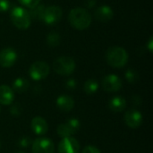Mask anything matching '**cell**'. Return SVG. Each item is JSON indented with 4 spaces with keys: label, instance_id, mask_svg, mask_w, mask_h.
<instances>
[{
    "label": "cell",
    "instance_id": "obj_32",
    "mask_svg": "<svg viewBox=\"0 0 153 153\" xmlns=\"http://www.w3.org/2000/svg\"><path fill=\"white\" fill-rule=\"evenodd\" d=\"M147 48H148V49H149V51H150V52H152V49H153V38L152 37H151L150 40L148 41Z\"/></svg>",
    "mask_w": 153,
    "mask_h": 153
},
{
    "label": "cell",
    "instance_id": "obj_19",
    "mask_svg": "<svg viewBox=\"0 0 153 153\" xmlns=\"http://www.w3.org/2000/svg\"><path fill=\"white\" fill-rule=\"evenodd\" d=\"M84 91L88 95H92L94 94L98 89H99V83L96 80L94 79H89L85 82L84 86H83Z\"/></svg>",
    "mask_w": 153,
    "mask_h": 153
},
{
    "label": "cell",
    "instance_id": "obj_10",
    "mask_svg": "<svg viewBox=\"0 0 153 153\" xmlns=\"http://www.w3.org/2000/svg\"><path fill=\"white\" fill-rule=\"evenodd\" d=\"M102 87L108 92H117L122 88V81L116 74H108L103 78Z\"/></svg>",
    "mask_w": 153,
    "mask_h": 153
},
{
    "label": "cell",
    "instance_id": "obj_11",
    "mask_svg": "<svg viewBox=\"0 0 153 153\" xmlns=\"http://www.w3.org/2000/svg\"><path fill=\"white\" fill-rule=\"evenodd\" d=\"M124 120L128 127L137 128L143 123V115L137 109H130L126 112Z\"/></svg>",
    "mask_w": 153,
    "mask_h": 153
},
{
    "label": "cell",
    "instance_id": "obj_4",
    "mask_svg": "<svg viewBox=\"0 0 153 153\" xmlns=\"http://www.w3.org/2000/svg\"><path fill=\"white\" fill-rule=\"evenodd\" d=\"M75 61L70 56H60L53 63L54 71L63 76L72 74L75 70Z\"/></svg>",
    "mask_w": 153,
    "mask_h": 153
},
{
    "label": "cell",
    "instance_id": "obj_26",
    "mask_svg": "<svg viewBox=\"0 0 153 153\" xmlns=\"http://www.w3.org/2000/svg\"><path fill=\"white\" fill-rule=\"evenodd\" d=\"M22 110V107L20 106L19 103H17V104H14V105H13V106L11 107L10 113H11L13 116H14V117H18V116L21 115Z\"/></svg>",
    "mask_w": 153,
    "mask_h": 153
},
{
    "label": "cell",
    "instance_id": "obj_5",
    "mask_svg": "<svg viewBox=\"0 0 153 153\" xmlns=\"http://www.w3.org/2000/svg\"><path fill=\"white\" fill-rule=\"evenodd\" d=\"M49 71L50 67L48 63L44 61H36L30 65L29 74L32 80L40 81L45 79L49 74Z\"/></svg>",
    "mask_w": 153,
    "mask_h": 153
},
{
    "label": "cell",
    "instance_id": "obj_1",
    "mask_svg": "<svg viewBox=\"0 0 153 153\" xmlns=\"http://www.w3.org/2000/svg\"><path fill=\"white\" fill-rule=\"evenodd\" d=\"M68 21L70 25L78 30H84L88 29L92 22V16L85 8L77 7L69 12Z\"/></svg>",
    "mask_w": 153,
    "mask_h": 153
},
{
    "label": "cell",
    "instance_id": "obj_8",
    "mask_svg": "<svg viewBox=\"0 0 153 153\" xmlns=\"http://www.w3.org/2000/svg\"><path fill=\"white\" fill-rule=\"evenodd\" d=\"M80 143L74 137L62 138L58 143V153H79Z\"/></svg>",
    "mask_w": 153,
    "mask_h": 153
},
{
    "label": "cell",
    "instance_id": "obj_31",
    "mask_svg": "<svg viewBox=\"0 0 153 153\" xmlns=\"http://www.w3.org/2000/svg\"><path fill=\"white\" fill-rule=\"evenodd\" d=\"M133 101H134V103L135 105H140L141 102H142L141 98H140L139 96H137V95H134V96L133 97Z\"/></svg>",
    "mask_w": 153,
    "mask_h": 153
},
{
    "label": "cell",
    "instance_id": "obj_22",
    "mask_svg": "<svg viewBox=\"0 0 153 153\" xmlns=\"http://www.w3.org/2000/svg\"><path fill=\"white\" fill-rule=\"evenodd\" d=\"M67 127L69 128V130L71 131L72 134L77 133V131H79L80 127H81V123L78 119L76 118H70L65 122Z\"/></svg>",
    "mask_w": 153,
    "mask_h": 153
},
{
    "label": "cell",
    "instance_id": "obj_23",
    "mask_svg": "<svg viewBox=\"0 0 153 153\" xmlns=\"http://www.w3.org/2000/svg\"><path fill=\"white\" fill-rule=\"evenodd\" d=\"M56 132H57L58 136H60L61 138L71 137V135H72V133H71V131L69 130V128L67 127V126H66L65 123L60 124V125L57 126V128H56Z\"/></svg>",
    "mask_w": 153,
    "mask_h": 153
},
{
    "label": "cell",
    "instance_id": "obj_21",
    "mask_svg": "<svg viewBox=\"0 0 153 153\" xmlns=\"http://www.w3.org/2000/svg\"><path fill=\"white\" fill-rule=\"evenodd\" d=\"M126 79L129 83H136L139 81V73L134 69H128L125 74Z\"/></svg>",
    "mask_w": 153,
    "mask_h": 153
},
{
    "label": "cell",
    "instance_id": "obj_3",
    "mask_svg": "<svg viewBox=\"0 0 153 153\" xmlns=\"http://www.w3.org/2000/svg\"><path fill=\"white\" fill-rule=\"evenodd\" d=\"M12 23L21 30H28L31 23V18L27 9L20 6L13 7L10 13Z\"/></svg>",
    "mask_w": 153,
    "mask_h": 153
},
{
    "label": "cell",
    "instance_id": "obj_6",
    "mask_svg": "<svg viewBox=\"0 0 153 153\" xmlns=\"http://www.w3.org/2000/svg\"><path fill=\"white\" fill-rule=\"evenodd\" d=\"M63 16L62 9L57 5H50L46 7L41 22L47 25H54L60 22Z\"/></svg>",
    "mask_w": 153,
    "mask_h": 153
},
{
    "label": "cell",
    "instance_id": "obj_2",
    "mask_svg": "<svg viewBox=\"0 0 153 153\" xmlns=\"http://www.w3.org/2000/svg\"><path fill=\"white\" fill-rule=\"evenodd\" d=\"M106 60L110 66L114 68H122L127 64L129 55L124 48L114 46L107 50Z\"/></svg>",
    "mask_w": 153,
    "mask_h": 153
},
{
    "label": "cell",
    "instance_id": "obj_17",
    "mask_svg": "<svg viewBox=\"0 0 153 153\" xmlns=\"http://www.w3.org/2000/svg\"><path fill=\"white\" fill-rule=\"evenodd\" d=\"M30 87V82L27 79L19 77L13 82V91L18 93H22L26 91Z\"/></svg>",
    "mask_w": 153,
    "mask_h": 153
},
{
    "label": "cell",
    "instance_id": "obj_14",
    "mask_svg": "<svg viewBox=\"0 0 153 153\" xmlns=\"http://www.w3.org/2000/svg\"><path fill=\"white\" fill-rule=\"evenodd\" d=\"M56 106L63 112H69L74 107V100L68 95H61L56 99Z\"/></svg>",
    "mask_w": 153,
    "mask_h": 153
},
{
    "label": "cell",
    "instance_id": "obj_9",
    "mask_svg": "<svg viewBox=\"0 0 153 153\" xmlns=\"http://www.w3.org/2000/svg\"><path fill=\"white\" fill-rule=\"evenodd\" d=\"M17 60V53L13 48H4L0 51V66L9 68Z\"/></svg>",
    "mask_w": 153,
    "mask_h": 153
},
{
    "label": "cell",
    "instance_id": "obj_28",
    "mask_svg": "<svg viewBox=\"0 0 153 153\" xmlns=\"http://www.w3.org/2000/svg\"><path fill=\"white\" fill-rule=\"evenodd\" d=\"M82 153H101V152H100V151L97 147H95V146H93V145H89V146H86V147L82 150Z\"/></svg>",
    "mask_w": 153,
    "mask_h": 153
},
{
    "label": "cell",
    "instance_id": "obj_16",
    "mask_svg": "<svg viewBox=\"0 0 153 153\" xmlns=\"http://www.w3.org/2000/svg\"><path fill=\"white\" fill-rule=\"evenodd\" d=\"M108 107H109L110 110L113 112H116V113L122 112L126 107V101L123 97L116 96L109 100Z\"/></svg>",
    "mask_w": 153,
    "mask_h": 153
},
{
    "label": "cell",
    "instance_id": "obj_15",
    "mask_svg": "<svg viewBox=\"0 0 153 153\" xmlns=\"http://www.w3.org/2000/svg\"><path fill=\"white\" fill-rule=\"evenodd\" d=\"M14 100V92L8 85L0 86V103L3 105H10Z\"/></svg>",
    "mask_w": 153,
    "mask_h": 153
},
{
    "label": "cell",
    "instance_id": "obj_12",
    "mask_svg": "<svg viewBox=\"0 0 153 153\" xmlns=\"http://www.w3.org/2000/svg\"><path fill=\"white\" fill-rule=\"evenodd\" d=\"M94 17L96 20L101 22H108L111 21L114 17L113 9L107 4H103L96 8L94 11Z\"/></svg>",
    "mask_w": 153,
    "mask_h": 153
},
{
    "label": "cell",
    "instance_id": "obj_33",
    "mask_svg": "<svg viewBox=\"0 0 153 153\" xmlns=\"http://www.w3.org/2000/svg\"><path fill=\"white\" fill-rule=\"evenodd\" d=\"M16 153H25V152H18Z\"/></svg>",
    "mask_w": 153,
    "mask_h": 153
},
{
    "label": "cell",
    "instance_id": "obj_20",
    "mask_svg": "<svg viewBox=\"0 0 153 153\" xmlns=\"http://www.w3.org/2000/svg\"><path fill=\"white\" fill-rule=\"evenodd\" d=\"M46 40H47V44L49 47L55 48V47H57L60 44L61 38H60L59 33H57L56 31H50L47 35Z\"/></svg>",
    "mask_w": 153,
    "mask_h": 153
},
{
    "label": "cell",
    "instance_id": "obj_13",
    "mask_svg": "<svg viewBox=\"0 0 153 153\" xmlns=\"http://www.w3.org/2000/svg\"><path fill=\"white\" fill-rule=\"evenodd\" d=\"M30 128L34 134L38 135L45 134L48 130V126L47 121L41 117H35L32 118L30 123Z\"/></svg>",
    "mask_w": 153,
    "mask_h": 153
},
{
    "label": "cell",
    "instance_id": "obj_18",
    "mask_svg": "<svg viewBox=\"0 0 153 153\" xmlns=\"http://www.w3.org/2000/svg\"><path fill=\"white\" fill-rule=\"evenodd\" d=\"M45 9H46V6L44 4H39L38 5L30 8L28 12H29L30 18L34 19V20H38V21H41Z\"/></svg>",
    "mask_w": 153,
    "mask_h": 153
},
{
    "label": "cell",
    "instance_id": "obj_29",
    "mask_svg": "<svg viewBox=\"0 0 153 153\" xmlns=\"http://www.w3.org/2000/svg\"><path fill=\"white\" fill-rule=\"evenodd\" d=\"M77 86V82L74 79H69L65 82V87L68 90H74Z\"/></svg>",
    "mask_w": 153,
    "mask_h": 153
},
{
    "label": "cell",
    "instance_id": "obj_7",
    "mask_svg": "<svg viewBox=\"0 0 153 153\" xmlns=\"http://www.w3.org/2000/svg\"><path fill=\"white\" fill-rule=\"evenodd\" d=\"M32 153H54L55 147L53 142L48 138H37L31 145Z\"/></svg>",
    "mask_w": 153,
    "mask_h": 153
},
{
    "label": "cell",
    "instance_id": "obj_30",
    "mask_svg": "<svg viewBox=\"0 0 153 153\" xmlns=\"http://www.w3.org/2000/svg\"><path fill=\"white\" fill-rule=\"evenodd\" d=\"M96 4H97L96 0H87L85 3L87 8H93L96 5Z\"/></svg>",
    "mask_w": 153,
    "mask_h": 153
},
{
    "label": "cell",
    "instance_id": "obj_34",
    "mask_svg": "<svg viewBox=\"0 0 153 153\" xmlns=\"http://www.w3.org/2000/svg\"><path fill=\"white\" fill-rule=\"evenodd\" d=\"M0 148H1V141H0Z\"/></svg>",
    "mask_w": 153,
    "mask_h": 153
},
{
    "label": "cell",
    "instance_id": "obj_24",
    "mask_svg": "<svg viewBox=\"0 0 153 153\" xmlns=\"http://www.w3.org/2000/svg\"><path fill=\"white\" fill-rule=\"evenodd\" d=\"M22 6L26 7V8H32L36 5H38L41 0H17Z\"/></svg>",
    "mask_w": 153,
    "mask_h": 153
},
{
    "label": "cell",
    "instance_id": "obj_25",
    "mask_svg": "<svg viewBox=\"0 0 153 153\" xmlns=\"http://www.w3.org/2000/svg\"><path fill=\"white\" fill-rule=\"evenodd\" d=\"M30 143H31V140L29 136H23L20 138V140L18 141V145L21 148H27L30 145Z\"/></svg>",
    "mask_w": 153,
    "mask_h": 153
},
{
    "label": "cell",
    "instance_id": "obj_27",
    "mask_svg": "<svg viewBox=\"0 0 153 153\" xmlns=\"http://www.w3.org/2000/svg\"><path fill=\"white\" fill-rule=\"evenodd\" d=\"M10 8V3L8 0H0V12L4 13L8 11Z\"/></svg>",
    "mask_w": 153,
    "mask_h": 153
}]
</instances>
